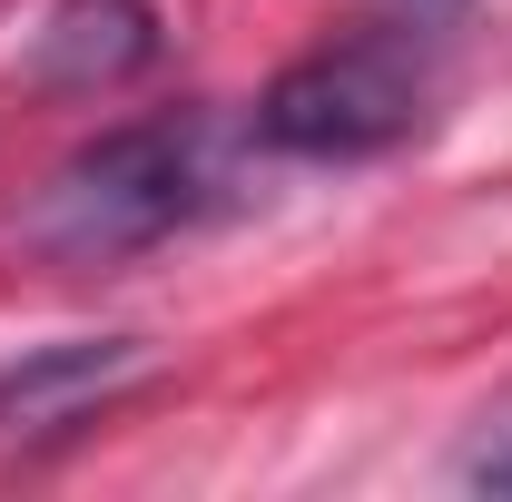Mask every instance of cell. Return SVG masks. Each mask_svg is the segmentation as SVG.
I'll use <instances>...</instances> for the list:
<instances>
[{
    "label": "cell",
    "mask_w": 512,
    "mask_h": 502,
    "mask_svg": "<svg viewBox=\"0 0 512 502\" xmlns=\"http://www.w3.org/2000/svg\"><path fill=\"white\" fill-rule=\"evenodd\" d=\"M394 10H414V30H424V20H444V10H463V0H394Z\"/></svg>",
    "instance_id": "cell-6"
},
{
    "label": "cell",
    "mask_w": 512,
    "mask_h": 502,
    "mask_svg": "<svg viewBox=\"0 0 512 502\" xmlns=\"http://www.w3.org/2000/svg\"><path fill=\"white\" fill-rule=\"evenodd\" d=\"M473 493L512 502V434H503V443H483V453H473Z\"/></svg>",
    "instance_id": "cell-5"
},
{
    "label": "cell",
    "mask_w": 512,
    "mask_h": 502,
    "mask_svg": "<svg viewBox=\"0 0 512 502\" xmlns=\"http://www.w3.org/2000/svg\"><path fill=\"white\" fill-rule=\"evenodd\" d=\"M138 365H148L138 335H69V345H40L30 365L0 375V434H60L99 394H119Z\"/></svg>",
    "instance_id": "cell-4"
},
{
    "label": "cell",
    "mask_w": 512,
    "mask_h": 502,
    "mask_svg": "<svg viewBox=\"0 0 512 502\" xmlns=\"http://www.w3.org/2000/svg\"><path fill=\"white\" fill-rule=\"evenodd\" d=\"M434 109V50L414 30H355V40H325L306 60H286L256 99V138L276 158H384L404 148Z\"/></svg>",
    "instance_id": "cell-2"
},
{
    "label": "cell",
    "mask_w": 512,
    "mask_h": 502,
    "mask_svg": "<svg viewBox=\"0 0 512 502\" xmlns=\"http://www.w3.org/2000/svg\"><path fill=\"white\" fill-rule=\"evenodd\" d=\"M207 188H217L207 178V119H128L50 168L20 237L60 266H119V256L168 247L207 207Z\"/></svg>",
    "instance_id": "cell-1"
},
{
    "label": "cell",
    "mask_w": 512,
    "mask_h": 502,
    "mask_svg": "<svg viewBox=\"0 0 512 502\" xmlns=\"http://www.w3.org/2000/svg\"><path fill=\"white\" fill-rule=\"evenodd\" d=\"M158 50H168L158 0H50L20 69L40 89H60V99H109L138 69H158Z\"/></svg>",
    "instance_id": "cell-3"
}]
</instances>
